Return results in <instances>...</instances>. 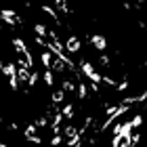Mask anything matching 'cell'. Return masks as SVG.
<instances>
[{
    "label": "cell",
    "instance_id": "1",
    "mask_svg": "<svg viewBox=\"0 0 147 147\" xmlns=\"http://www.w3.org/2000/svg\"><path fill=\"white\" fill-rule=\"evenodd\" d=\"M80 69H82L84 74H86V78L90 80V82H95V84H99V82H103V76H99V71L92 67V65L88 63V61H80Z\"/></svg>",
    "mask_w": 147,
    "mask_h": 147
},
{
    "label": "cell",
    "instance_id": "2",
    "mask_svg": "<svg viewBox=\"0 0 147 147\" xmlns=\"http://www.w3.org/2000/svg\"><path fill=\"white\" fill-rule=\"evenodd\" d=\"M65 46H67L69 53H78V51H80V40L74 38V36H69V38H67V44H65Z\"/></svg>",
    "mask_w": 147,
    "mask_h": 147
},
{
    "label": "cell",
    "instance_id": "3",
    "mask_svg": "<svg viewBox=\"0 0 147 147\" xmlns=\"http://www.w3.org/2000/svg\"><path fill=\"white\" fill-rule=\"evenodd\" d=\"M17 78L21 80V82H30V78H32V74H30V69L28 67H19V71H17Z\"/></svg>",
    "mask_w": 147,
    "mask_h": 147
},
{
    "label": "cell",
    "instance_id": "4",
    "mask_svg": "<svg viewBox=\"0 0 147 147\" xmlns=\"http://www.w3.org/2000/svg\"><path fill=\"white\" fill-rule=\"evenodd\" d=\"M51 59H53V55H51L49 51L42 53V65H44L46 69H51V67H53V61H51Z\"/></svg>",
    "mask_w": 147,
    "mask_h": 147
},
{
    "label": "cell",
    "instance_id": "5",
    "mask_svg": "<svg viewBox=\"0 0 147 147\" xmlns=\"http://www.w3.org/2000/svg\"><path fill=\"white\" fill-rule=\"evenodd\" d=\"M92 44H95V49L103 51V49H105V44H107V42H105V40H103L101 36H92Z\"/></svg>",
    "mask_w": 147,
    "mask_h": 147
},
{
    "label": "cell",
    "instance_id": "6",
    "mask_svg": "<svg viewBox=\"0 0 147 147\" xmlns=\"http://www.w3.org/2000/svg\"><path fill=\"white\" fill-rule=\"evenodd\" d=\"M63 99H65V90H61V88H59V90H55V92H53V101H55V103H61Z\"/></svg>",
    "mask_w": 147,
    "mask_h": 147
},
{
    "label": "cell",
    "instance_id": "7",
    "mask_svg": "<svg viewBox=\"0 0 147 147\" xmlns=\"http://www.w3.org/2000/svg\"><path fill=\"white\" fill-rule=\"evenodd\" d=\"M44 82L49 84V86L55 84V78H53V71H51V69H46V71H44Z\"/></svg>",
    "mask_w": 147,
    "mask_h": 147
},
{
    "label": "cell",
    "instance_id": "8",
    "mask_svg": "<svg viewBox=\"0 0 147 147\" xmlns=\"http://www.w3.org/2000/svg\"><path fill=\"white\" fill-rule=\"evenodd\" d=\"M61 143H63V139H61V135H55V137L51 139V145H55V147H57V145H61Z\"/></svg>",
    "mask_w": 147,
    "mask_h": 147
},
{
    "label": "cell",
    "instance_id": "9",
    "mask_svg": "<svg viewBox=\"0 0 147 147\" xmlns=\"http://www.w3.org/2000/svg\"><path fill=\"white\" fill-rule=\"evenodd\" d=\"M71 113H74V105H65V107H63V116L71 118Z\"/></svg>",
    "mask_w": 147,
    "mask_h": 147
}]
</instances>
